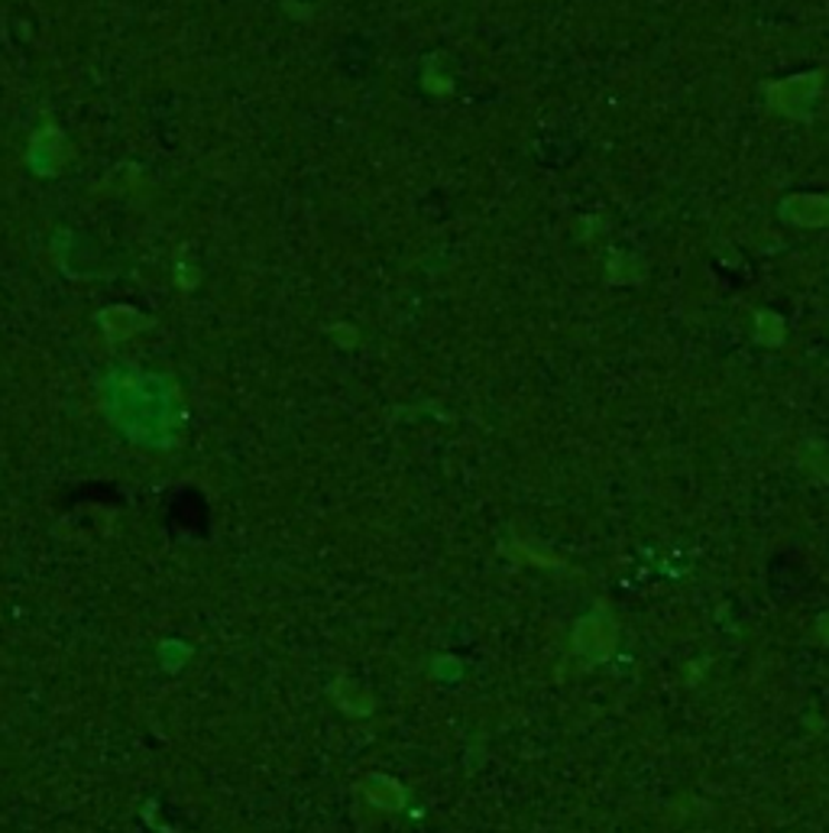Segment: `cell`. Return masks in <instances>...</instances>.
<instances>
[{"label":"cell","instance_id":"cell-1","mask_svg":"<svg viewBox=\"0 0 829 833\" xmlns=\"http://www.w3.org/2000/svg\"><path fill=\"white\" fill-rule=\"evenodd\" d=\"M823 91V72H800V76L781 78V81H768L765 85V101L771 111H778L788 120L797 123H810L817 115V98Z\"/></svg>","mask_w":829,"mask_h":833},{"label":"cell","instance_id":"cell-2","mask_svg":"<svg viewBox=\"0 0 829 833\" xmlns=\"http://www.w3.org/2000/svg\"><path fill=\"white\" fill-rule=\"evenodd\" d=\"M616 648V623L606 616L603 609L590 613L587 619L577 623L573 629V652L583 655L587 662H606Z\"/></svg>","mask_w":829,"mask_h":833},{"label":"cell","instance_id":"cell-3","mask_svg":"<svg viewBox=\"0 0 829 833\" xmlns=\"http://www.w3.org/2000/svg\"><path fill=\"white\" fill-rule=\"evenodd\" d=\"M778 218L800 230L829 228V195H817V191L785 195L778 205Z\"/></svg>","mask_w":829,"mask_h":833},{"label":"cell","instance_id":"cell-4","mask_svg":"<svg viewBox=\"0 0 829 833\" xmlns=\"http://www.w3.org/2000/svg\"><path fill=\"white\" fill-rule=\"evenodd\" d=\"M363 795H367L370 804H377L379 811H402V804H406L402 785H399L396 779H389V775H373V779H367V782H363Z\"/></svg>","mask_w":829,"mask_h":833},{"label":"cell","instance_id":"cell-5","mask_svg":"<svg viewBox=\"0 0 829 833\" xmlns=\"http://www.w3.org/2000/svg\"><path fill=\"white\" fill-rule=\"evenodd\" d=\"M785 318L771 308H755V341L765 347H778L785 344Z\"/></svg>","mask_w":829,"mask_h":833},{"label":"cell","instance_id":"cell-6","mask_svg":"<svg viewBox=\"0 0 829 833\" xmlns=\"http://www.w3.org/2000/svg\"><path fill=\"white\" fill-rule=\"evenodd\" d=\"M606 276H609V282H616V286L641 282V266L636 257H629V254L616 250V254L609 257V264H606Z\"/></svg>","mask_w":829,"mask_h":833},{"label":"cell","instance_id":"cell-7","mask_svg":"<svg viewBox=\"0 0 829 833\" xmlns=\"http://www.w3.org/2000/svg\"><path fill=\"white\" fill-rule=\"evenodd\" d=\"M803 460H807V467L820 477V480H827L829 484V448L827 445H807L803 448Z\"/></svg>","mask_w":829,"mask_h":833}]
</instances>
